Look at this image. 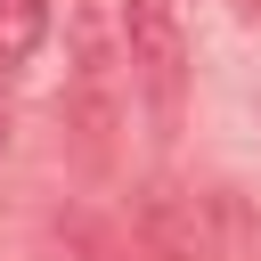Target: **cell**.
<instances>
[{
	"label": "cell",
	"mask_w": 261,
	"mask_h": 261,
	"mask_svg": "<svg viewBox=\"0 0 261 261\" xmlns=\"http://www.w3.org/2000/svg\"><path fill=\"white\" fill-rule=\"evenodd\" d=\"M49 33V0H0V65H24Z\"/></svg>",
	"instance_id": "cell-2"
},
{
	"label": "cell",
	"mask_w": 261,
	"mask_h": 261,
	"mask_svg": "<svg viewBox=\"0 0 261 261\" xmlns=\"http://www.w3.org/2000/svg\"><path fill=\"white\" fill-rule=\"evenodd\" d=\"M122 49H130V73L147 82L155 114L171 122V114H179V82H188V33H179V8H171V0H122Z\"/></svg>",
	"instance_id": "cell-1"
}]
</instances>
